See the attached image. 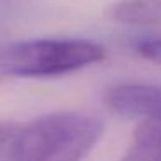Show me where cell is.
Instances as JSON below:
<instances>
[{
	"label": "cell",
	"mask_w": 161,
	"mask_h": 161,
	"mask_svg": "<svg viewBox=\"0 0 161 161\" xmlns=\"http://www.w3.org/2000/svg\"><path fill=\"white\" fill-rule=\"evenodd\" d=\"M102 135V123L80 113H52L19 123L0 146V161H81Z\"/></svg>",
	"instance_id": "cell-1"
},
{
	"label": "cell",
	"mask_w": 161,
	"mask_h": 161,
	"mask_svg": "<svg viewBox=\"0 0 161 161\" xmlns=\"http://www.w3.org/2000/svg\"><path fill=\"white\" fill-rule=\"evenodd\" d=\"M106 49L83 38H42L19 42L5 49L0 66L23 78L59 76L104 61Z\"/></svg>",
	"instance_id": "cell-2"
},
{
	"label": "cell",
	"mask_w": 161,
	"mask_h": 161,
	"mask_svg": "<svg viewBox=\"0 0 161 161\" xmlns=\"http://www.w3.org/2000/svg\"><path fill=\"white\" fill-rule=\"evenodd\" d=\"M106 104L116 114L142 121L161 114V87L151 83H119L106 92Z\"/></svg>",
	"instance_id": "cell-3"
},
{
	"label": "cell",
	"mask_w": 161,
	"mask_h": 161,
	"mask_svg": "<svg viewBox=\"0 0 161 161\" xmlns=\"http://www.w3.org/2000/svg\"><path fill=\"white\" fill-rule=\"evenodd\" d=\"M106 18L119 25L158 26L161 25V0H121L106 11Z\"/></svg>",
	"instance_id": "cell-4"
},
{
	"label": "cell",
	"mask_w": 161,
	"mask_h": 161,
	"mask_svg": "<svg viewBox=\"0 0 161 161\" xmlns=\"http://www.w3.org/2000/svg\"><path fill=\"white\" fill-rule=\"evenodd\" d=\"M119 161H161V114L139 123L132 147Z\"/></svg>",
	"instance_id": "cell-5"
},
{
	"label": "cell",
	"mask_w": 161,
	"mask_h": 161,
	"mask_svg": "<svg viewBox=\"0 0 161 161\" xmlns=\"http://www.w3.org/2000/svg\"><path fill=\"white\" fill-rule=\"evenodd\" d=\"M135 52L140 57L161 66V36L142 38L135 43Z\"/></svg>",
	"instance_id": "cell-6"
},
{
	"label": "cell",
	"mask_w": 161,
	"mask_h": 161,
	"mask_svg": "<svg viewBox=\"0 0 161 161\" xmlns=\"http://www.w3.org/2000/svg\"><path fill=\"white\" fill-rule=\"evenodd\" d=\"M18 126H19V123H14V121H0V146H4L14 135Z\"/></svg>",
	"instance_id": "cell-7"
}]
</instances>
